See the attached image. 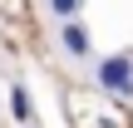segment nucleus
<instances>
[{
	"label": "nucleus",
	"instance_id": "1",
	"mask_svg": "<svg viewBox=\"0 0 133 128\" xmlns=\"http://www.w3.org/2000/svg\"><path fill=\"white\" fill-rule=\"evenodd\" d=\"M94 84L109 94H133V54H104L94 64Z\"/></svg>",
	"mask_w": 133,
	"mask_h": 128
},
{
	"label": "nucleus",
	"instance_id": "2",
	"mask_svg": "<svg viewBox=\"0 0 133 128\" xmlns=\"http://www.w3.org/2000/svg\"><path fill=\"white\" fill-rule=\"evenodd\" d=\"M59 44H64V54L84 59V54H89V30H84L79 20H64V30H59Z\"/></svg>",
	"mask_w": 133,
	"mask_h": 128
},
{
	"label": "nucleus",
	"instance_id": "3",
	"mask_svg": "<svg viewBox=\"0 0 133 128\" xmlns=\"http://www.w3.org/2000/svg\"><path fill=\"white\" fill-rule=\"evenodd\" d=\"M10 113H15V123H35V104H30L25 84H10Z\"/></svg>",
	"mask_w": 133,
	"mask_h": 128
},
{
	"label": "nucleus",
	"instance_id": "4",
	"mask_svg": "<svg viewBox=\"0 0 133 128\" xmlns=\"http://www.w3.org/2000/svg\"><path fill=\"white\" fill-rule=\"evenodd\" d=\"M79 5H84V0H49L54 20H74V15H79Z\"/></svg>",
	"mask_w": 133,
	"mask_h": 128
}]
</instances>
